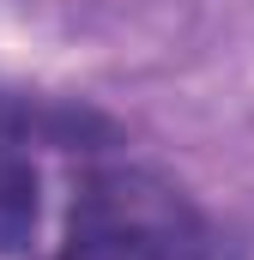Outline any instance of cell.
<instances>
[{
  "label": "cell",
  "instance_id": "7a4b0ae2",
  "mask_svg": "<svg viewBox=\"0 0 254 260\" xmlns=\"http://www.w3.org/2000/svg\"><path fill=\"white\" fill-rule=\"evenodd\" d=\"M73 121L49 109H18L0 103V254L24 248L37 230V170L24 157L30 139H67Z\"/></svg>",
  "mask_w": 254,
  "mask_h": 260
},
{
  "label": "cell",
  "instance_id": "6da1fadb",
  "mask_svg": "<svg viewBox=\"0 0 254 260\" xmlns=\"http://www.w3.org/2000/svg\"><path fill=\"white\" fill-rule=\"evenodd\" d=\"M49 260H236L218 224L151 170H91Z\"/></svg>",
  "mask_w": 254,
  "mask_h": 260
}]
</instances>
